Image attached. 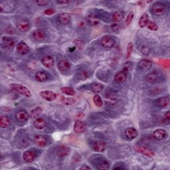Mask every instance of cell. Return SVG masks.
Wrapping results in <instances>:
<instances>
[{
    "label": "cell",
    "mask_w": 170,
    "mask_h": 170,
    "mask_svg": "<svg viewBox=\"0 0 170 170\" xmlns=\"http://www.w3.org/2000/svg\"><path fill=\"white\" fill-rule=\"evenodd\" d=\"M33 37L37 41H43L46 38V33L42 29H37L33 31Z\"/></svg>",
    "instance_id": "15"
},
{
    "label": "cell",
    "mask_w": 170,
    "mask_h": 170,
    "mask_svg": "<svg viewBox=\"0 0 170 170\" xmlns=\"http://www.w3.org/2000/svg\"><path fill=\"white\" fill-rule=\"evenodd\" d=\"M159 77V73L157 71H152L147 75L146 77V80L147 82H149V83H154V82L158 81Z\"/></svg>",
    "instance_id": "17"
},
{
    "label": "cell",
    "mask_w": 170,
    "mask_h": 170,
    "mask_svg": "<svg viewBox=\"0 0 170 170\" xmlns=\"http://www.w3.org/2000/svg\"><path fill=\"white\" fill-rule=\"evenodd\" d=\"M58 68L61 71L65 72L70 69L71 64L68 61L65 60V59H63V60H61L59 62Z\"/></svg>",
    "instance_id": "23"
},
{
    "label": "cell",
    "mask_w": 170,
    "mask_h": 170,
    "mask_svg": "<svg viewBox=\"0 0 170 170\" xmlns=\"http://www.w3.org/2000/svg\"><path fill=\"white\" fill-rule=\"evenodd\" d=\"M127 79V72L125 71H119L116 73V75L114 76V81H115L117 83L121 84L124 82Z\"/></svg>",
    "instance_id": "16"
},
{
    "label": "cell",
    "mask_w": 170,
    "mask_h": 170,
    "mask_svg": "<svg viewBox=\"0 0 170 170\" xmlns=\"http://www.w3.org/2000/svg\"><path fill=\"white\" fill-rule=\"evenodd\" d=\"M148 28L151 31H157L158 29V25L153 21H149L146 25Z\"/></svg>",
    "instance_id": "39"
},
{
    "label": "cell",
    "mask_w": 170,
    "mask_h": 170,
    "mask_svg": "<svg viewBox=\"0 0 170 170\" xmlns=\"http://www.w3.org/2000/svg\"><path fill=\"white\" fill-rule=\"evenodd\" d=\"M15 116L18 121L24 122L27 121V120H28L29 117V114L27 113L25 110H19V111L16 113Z\"/></svg>",
    "instance_id": "14"
},
{
    "label": "cell",
    "mask_w": 170,
    "mask_h": 170,
    "mask_svg": "<svg viewBox=\"0 0 170 170\" xmlns=\"http://www.w3.org/2000/svg\"><path fill=\"white\" fill-rule=\"evenodd\" d=\"M87 21H88L90 25L93 26H96L100 23V19L97 16L94 14H90L87 17Z\"/></svg>",
    "instance_id": "27"
},
{
    "label": "cell",
    "mask_w": 170,
    "mask_h": 170,
    "mask_svg": "<svg viewBox=\"0 0 170 170\" xmlns=\"http://www.w3.org/2000/svg\"><path fill=\"white\" fill-rule=\"evenodd\" d=\"M164 120L168 124L169 122L170 121V112L169 111H167L166 113L165 114V115H164Z\"/></svg>",
    "instance_id": "44"
},
{
    "label": "cell",
    "mask_w": 170,
    "mask_h": 170,
    "mask_svg": "<svg viewBox=\"0 0 170 170\" xmlns=\"http://www.w3.org/2000/svg\"><path fill=\"white\" fill-rule=\"evenodd\" d=\"M107 148V144L103 141H97L93 146V149L94 151L97 152H102Z\"/></svg>",
    "instance_id": "13"
},
{
    "label": "cell",
    "mask_w": 170,
    "mask_h": 170,
    "mask_svg": "<svg viewBox=\"0 0 170 170\" xmlns=\"http://www.w3.org/2000/svg\"><path fill=\"white\" fill-rule=\"evenodd\" d=\"M82 114H82V113L79 114H78V115L76 116V118H78V119H81V118H82L84 117V116H81V115H82Z\"/></svg>",
    "instance_id": "47"
},
{
    "label": "cell",
    "mask_w": 170,
    "mask_h": 170,
    "mask_svg": "<svg viewBox=\"0 0 170 170\" xmlns=\"http://www.w3.org/2000/svg\"><path fill=\"white\" fill-rule=\"evenodd\" d=\"M2 42L3 46L7 49H11L15 45V41L9 37H3L2 38Z\"/></svg>",
    "instance_id": "20"
},
{
    "label": "cell",
    "mask_w": 170,
    "mask_h": 170,
    "mask_svg": "<svg viewBox=\"0 0 170 170\" xmlns=\"http://www.w3.org/2000/svg\"><path fill=\"white\" fill-rule=\"evenodd\" d=\"M34 127L37 130H43L47 126V122L43 118H37L33 122Z\"/></svg>",
    "instance_id": "18"
},
{
    "label": "cell",
    "mask_w": 170,
    "mask_h": 170,
    "mask_svg": "<svg viewBox=\"0 0 170 170\" xmlns=\"http://www.w3.org/2000/svg\"><path fill=\"white\" fill-rule=\"evenodd\" d=\"M166 137V132L163 129H157L153 133V137L156 140H162Z\"/></svg>",
    "instance_id": "19"
},
{
    "label": "cell",
    "mask_w": 170,
    "mask_h": 170,
    "mask_svg": "<svg viewBox=\"0 0 170 170\" xmlns=\"http://www.w3.org/2000/svg\"><path fill=\"white\" fill-rule=\"evenodd\" d=\"M35 79L38 82H43L48 80V75L47 73L43 71H39L36 73Z\"/></svg>",
    "instance_id": "26"
},
{
    "label": "cell",
    "mask_w": 170,
    "mask_h": 170,
    "mask_svg": "<svg viewBox=\"0 0 170 170\" xmlns=\"http://www.w3.org/2000/svg\"><path fill=\"white\" fill-rule=\"evenodd\" d=\"M41 97L43 99L49 101V102H52L57 98V94L50 90H44L41 91L39 93Z\"/></svg>",
    "instance_id": "2"
},
{
    "label": "cell",
    "mask_w": 170,
    "mask_h": 170,
    "mask_svg": "<svg viewBox=\"0 0 170 170\" xmlns=\"http://www.w3.org/2000/svg\"><path fill=\"white\" fill-rule=\"evenodd\" d=\"M61 90L63 94L68 95V96H75L76 94L75 90L72 88H71V87H68V86L63 87V88H61Z\"/></svg>",
    "instance_id": "32"
},
{
    "label": "cell",
    "mask_w": 170,
    "mask_h": 170,
    "mask_svg": "<svg viewBox=\"0 0 170 170\" xmlns=\"http://www.w3.org/2000/svg\"><path fill=\"white\" fill-rule=\"evenodd\" d=\"M124 134L126 137L129 140H134L138 136V132L134 128H128L125 130Z\"/></svg>",
    "instance_id": "12"
},
{
    "label": "cell",
    "mask_w": 170,
    "mask_h": 170,
    "mask_svg": "<svg viewBox=\"0 0 170 170\" xmlns=\"http://www.w3.org/2000/svg\"><path fill=\"white\" fill-rule=\"evenodd\" d=\"M104 86L102 84L100 83H94L91 86V90L95 93H100L102 90Z\"/></svg>",
    "instance_id": "33"
},
{
    "label": "cell",
    "mask_w": 170,
    "mask_h": 170,
    "mask_svg": "<svg viewBox=\"0 0 170 170\" xmlns=\"http://www.w3.org/2000/svg\"><path fill=\"white\" fill-rule=\"evenodd\" d=\"M100 43L103 47L106 49H110L114 47V44H115V41L111 37L104 36L101 39Z\"/></svg>",
    "instance_id": "3"
},
{
    "label": "cell",
    "mask_w": 170,
    "mask_h": 170,
    "mask_svg": "<svg viewBox=\"0 0 170 170\" xmlns=\"http://www.w3.org/2000/svg\"><path fill=\"white\" fill-rule=\"evenodd\" d=\"M86 131V124L82 121L78 120L75 123L74 132L76 134H82Z\"/></svg>",
    "instance_id": "11"
},
{
    "label": "cell",
    "mask_w": 170,
    "mask_h": 170,
    "mask_svg": "<svg viewBox=\"0 0 170 170\" xmlns=\"http://www.w3.org/2000/svg\"><path fill=\"white\" fill-rule=\"evenodd\" d=\"M111 29L114 31V32H117L118 31H120V25L118 24H113L112 26H111Z\"/></svg>",
    "instance_id": "43"
},
{
    "label": "cell",
    "mask_w": 170,
    "mask_h": 170,
    "mask_svg": "<svg viewBox=\"0 0 170 170\" xmlns=\"http://www.w3.org/2000/svg\"><path fill=\"white\" fill-rule=\"evenodd\" d=\"M17 28L21 32H26L30 28L29 22L26 20H21L17 22Z\"/></svg>",
    "instance_id": "8"
},
{
    "label": "cell",
    "mask_w": 170,
    "mask_h": 170,
    "mask_svg": "<svg viewBox=\"0 0 170 170\" xmlns=\"http://www.w3.org/2000/svg\"><path fill=\"white\" fill-rule=\"evenodd\" d=\"M54 13H55V11L53 10V9H48V10H46L45 11V14L48 15H53Z\"/></svg>",
    "instance_id": "45"
},
{
    "label": "cell",
    "mask_w": 170,
    "mask_h": 170,
    "mask_svg": "<svg viewBox=\"0 0 170 170\" xmlns=\"http://www.w3.org/2000/svg\"><path fill=\"white\" fill-rule=\"evenodd\" d=\"M133 49H134V44H133L132 42H130L128 44V46H127L126 59H129L133 51Z\"/></svg>",
    "instance_id": "37"
},
{
    "label": "cell",
    "mask_w": 170,
    "mask_h": 170,
    "mask_svg": "<svg viewBox=\"0 0 170 170\" xmlns=\"http://www.w3.org/2000/svg\"><path fill=\"white\" fill-rule=\"evenodd\" d=\"M135 150L137 151V152L145 155L146 156H148V157L151 158V157H154L155 155V153L152 150H151L148 148H146V147L136 146L135 147Z\"/></svg>",
    "instance_id": "4"
},
{
    "label": "cell",
    "mask_w": 170,
    "mask_h": 170,
    "mask_svg": "<svg viewBox=\"0 0 170 170\" xmlns=\"http://www.w3.org/2000/svg\"><path fill=\"white\" fill-rule=\"evenodd\" d=\"M42 64L46 68H51L54 65V59L51 56L46 55L42 59Z\"/></svg>",
    "instance_id": "22"
},
{
    "label": "cell",
    "mask_w": 170,
    "mask_h": 170,
    "mask_svg": "<svg viewBox=\"0 0 170 170\" xmlns=\"http://www.w3.org/2000/svg\"><path fill=\"white\" fill-rule=\"evenodd\" d=\"M35 3L41 7H45L49 3V2L45 1V0H41V1H36Z\"/></svg>",
    "instance_id": "42"
},
{
    "label": "cell",
    "mask_w": 170,
    "mask_h": 170,
    "mask_svg": "<svg viewBox=\"0 0 170 170\" xmlns=\"http://www.w3.org/2000/svg\"><path fill=\"white\" fill-rule=\"evenodd\" d=\"M93 101H94V104L96 105V107H97L98 108H100L102 107L103 101L99 95L96 94L95 96H94Z\"/></svg>",
    "instance_id": "34"
},
{
    "label": "cell",
    "mask_w": 170,
    "mask_h": 170,
    "mask_svg": "<svg viewBox=\"0 0 170 170\" xmlns=\"http://www.w3.org/2000/svg\"><path fill=\"white\" fill-rule=\"evenodd\" d=\"M134 14L132 11H130L129 13H128L127 17H126V21H125L126 25L128 26V25H129L131 24V22L132 21L133 19H134Z\"/></svg>",
    "instance_id": "40"
},
{
    "label": "cell",
    "mask_w": 170,
    "mask_h": 170,
    "mask_svg": "<svg viewBox=\"0 0 170 170\" xmlns=\"http://www.w3.org/2000/svg\"><path fill=\"white\" fill-rule=\"evenodd\" d=\"M89 76V73L88 72V71H82L79 73V75H78V78L82 81L85 80Z\"/></svg>",
    "instance_id": "41"
},
{
    "label": "cell",
    "mask_w": 170,
    "mask_h": 170,
    "mask_svg": "<svg viewBox=\"0 0 170 170\" xmlns=\"http://www.w3.org/2000/svg\"><path fill=\"white\" fill-rule=\"evenodd\" d=\"M112 20L114 21L120 22L123 20V13L121 11H116L112 14Z\"/></svg>",
    "instance_id": "35"
},
{
    "label": "cell",
    "mask_w": 170,
    "mask_h": 170,
    "mask_svg": "<svg viewBox=\"0 0 170 170\" xmlns=\"http://www.w3.org/2000/svg\"><path fill=\"white\" fill-rule=\"evenodd\" d=\"M11 124V120L7 116H2L0 118V126L2 128H8Z\"/></svg>",
    "instance_id": "28"
},
{
    "label": "cell",
    "mask_w": 170,
    "mask_h": 170,
    "mask_svg": "<svg viewBox=\"0 0 170 170\" xmlns=\"http://www.w3.org/2000/svg\"><path fill=\"white\" fill-rule=\"evenodd\" d=\"M113 169H124L123 167H120V166H115L113 168Z\"/></svg>",
    "instance_id": "49"
},
{
    "label": "cell",
    "mask_w": 170,
    "mask_h": 170,
    "mask_svg": "<svg viewBox=\"0 0 170 170\" xmlns=\"http://www.w3.org/2000/svg\"><path fill=\"white\" fill-rule=\"evenodd\" d=\"M17 50L21 54H26L29 51V47L24 41H21L17 45Z\"/></svg>",
    "instance_id": "9"
},
{
    "label": "cell",
    "mask_w": 170,
    "mask_h": 170,
    "mask_svg": "<svg viewBox=\"0 0 170 170\" xmlns=\"http://www.w3.org/2000/svg\"><path fill=\"white\" fill-rule=\"evenodd\" d=\"M10 87L12 90L17 92V93L21 94L22 96H25V97H27V98L31 97V92L27 88V87L24 86L19 85V84H11L10 85Z\"/></svg>",
    "instance_id": "1"
},
{
    "label": "cell",
    "mask_w": 170,
    "mask_h": 170,
    "mask_svg": "<svg viewBox=\"0 0 170 170\" xmlns=\"http://www.w3.org/2000/svg\"><path fill=\"white\" fill-rule=\"evenodd\" d=\"M56 2L58 4H61V5H65V4L70 3V2L68 1V0H61V1H57Z\"/></svg>",
    "instance_id": "46"
},
{
    "label": "cell",
    "mask_w": 170,
    "mask_h": 170,
    "mask_svg": "<svg viewBox=\"0 0 170 170\" xmlns=\"http://www.w3.org/2000/svg\"><path fill=\"white\" fill-rule=\"evenodd\" d=\"M148 22H149V19H148V14L145 13L140 17V21H139V26L142 27V28H143V27H145L147 25Z\"/></svg>",
    "instance_id": "31"
},
{
    "label": "cell",
    "mask_w": 170,
    "mask_h": 170,
    "mask_svg": "<svg viewBox=\"0 0 170 170\" xmlns=\"http://www.w3.org/2000/svg\"><path fill=\"white\" fill-rule=\"evenodd\" d=\"M165 6L162 3H155L152 6L151 10L154 14L157 15H160L163 14L165 11Z\"/></svg>",
    "instance_id": "5"
},
{
    "label": "cell",
    "mask_w": 170,
    "mask_h": 170,
    "mask_svg": "<svg viewBox=\"0 0 170 170\" xmlns=\"http://www.w3.org/2000/svg\"><path fill=\"white\" fill-rule=\"evenodd\" d=\"M97 168L98 169H108L110 168V164L107 161L102 160L97 165Z\"/></svg>",
    "instance_id": "36"
},
{
    "label": "cell",
    "mask_w": 170,
    "mask_h": 170,
    "mask_svg": "<svg viewBox=\"0 0 170 170\" xmlns=\"http://www.w3.org/2000/svg\"><path fill=\"white\" fill-rule=\"evenodd\" d=\"M43 112V109L42 107H38L37 108H35L31 111L30 114H29V117L32 118H37L39 115H41V113Z\"/></svg>",
    "instance_id": "29"
},
{
    "label": "cell",
    "mask_w": 170,
    "mask_h": 170,
    "mask_svg": "<svg viewBox=\"0 0 170 170\" xmlns=\"http://www.w3.org/2000/svg\"><path fill=\"white\" fill-rule=\"evenodd\" d=\"M58 21L63 25H67L71 21V17L67 13H61L58 16Z\"/></svg>",
    "instance_id": "24"
},
{
    "label": "cell",
    "mask_w": 170,
    "mask_h": 170,
    "mask_svg": "<svg viewBox=\"0 0 170 170\" xmlns=\"http://www.w3.org/2000/svg\"><path fill=\"white\" fill-rule=\"evenodd\" d=\"M34 143L36 146L43 148V147H45L47 145L48 141L47 138L45 136L42 135H38L34 137Z\"/></svg>",
    "instance_id": "7"
},
{
    "label": "cell",
    "mask_w": 170,
    "mask_h": 170,
    "mask_svg": "<svg viewBox=\"0 0 170 170\" xmlns=\"http://www.w3.org/2000/svg\"><path fill=\"white\" fill-rule=\"evenodd\" d=\"M71 151V148L66 146H62L59 147L57 151V155L60 158H65L69 154Z\"/></svg>",
    "instance_id": "21"
},
{
    "label": "cell",
    "mask_w": 170,
    "mask_h": 170,
    "mask_svg": "<svg viewBox=\"0 0 170 170\" xmlns=\"http://www.w3.org/2000/svg\"><path fill=\"white\" fill-rule=\"evenodd\" d=\"M23 159L27 163H32L36 159V154L31 150L25 151L23 154Z\"/></svg>",
    "instance_id": "6"
},
{
    "label": "cell",
    "mask_w": 170,
    "mask_h": 170,
    "mask_svg": "<svg viewBox=\"0 0 170 170\" xmlns=\"http://www.w3.org/2000/svg\"><path fill=\"white\" fill-rule=\"evenodd\" d=\"M169 103V97L168 96H163V97H161L156 100V104L158 107L162 108H165L167 107Z\"/></svg>",
    "instance_id": "25"
},
{
    "label": "cell",
    "mask_w": 170,
    "mask_h": 170,
    "mask_svg": "<svg viewBox=\"0 0 170 170\" xmlns=\"http://www.w3.org/2000/svg\"><path fill=\"white\" fill-rule=\"evenodd\" d=\"M106 102L110 106H114L117 104L118 101L115 96L112 94H107L106 95Z\"/></svg>",
    "instance_id": "30"
},
{
    "label": "cell",
    "mask_w": 170,
    "mask_h": 170,
    "mask_svg": "<svg viewBox=\"0 0 170 170\" xmlns=\"http://www.w3.org/2000/svg\"><path fill=\"white\" fill-rule=\"evenodd\" d=\"M59 96H60V100L65 104L69 105V104H73L75 102V100L73 99H72V98H65V97H64V96H62V95H59Z\"/></svg>",
    "instance_id": "38"
},
{
    "label": "cell",
    "mask_w": 170,
    "mask_h": 170,
    "mask_svg": "<svg viewBox=\"0 0 170 170\" xmlns=\"http://www.w3.org/2000/svg\"><path fill=\"white\" fill-rule=\"evenodd\" d=\"M80 169H90V168L88 166H86V165H83V166H82Z\"/></svg>",
    "instance_id": "48"
},
{
    "label": "cell",
    "mask_w": 170,
    "mask_h": 170,
    "mask_svg": "<svg viewBox=\"0 0 170 170\" xmlns=\"http://www.w3.org/2000/svg\"><path fill=\"white\" fill-rule=\"evenodd\" d=\"M151 66H152V63L149 60L146 59H142L138 63V67L140 70L142 71H146L150 69Z\"/></svg>",
    "instance_id": "10"
}]
</instances>
